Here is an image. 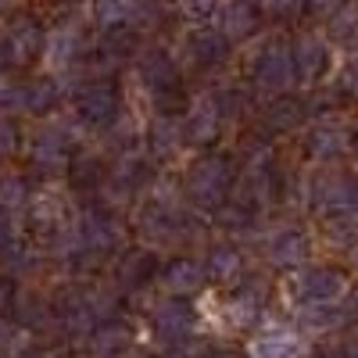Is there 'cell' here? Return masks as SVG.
I'll return each mask as SVG.
<instances>
[{"instance_id":"cell-16","label":"cell","mask_w":358,"mask_h":358,"mask_svg":"<svg viewBox=\"0 0 358 358\" xmlns=\"http://www.w3.org/2000/svg\"><path fill=\"white\" fill-rule=\"evenodd\" d=\"M204 268L194 262V258H179V262H172L169 268H165V287L176 294V297H190V294H197L201 287H204Z\"/></svg>"},{"instance_id":"cell-6","label":"cell","mask_w":358,"mask_h":358,"mask_svg":"<svg viewBox=\"0 0 358 358\" xmlns=\"http://www.w3.org/2000/svg\"><path fill=\"white\" fill-rule=\"evenodd\" d=\"M348 290V280L337 273V268H305L294 283V297L305 308H319V305H334L341 301Z\"/></svg>"},{"instance_id":"cell-24","label":"cell","mask_w":358,"mask_h":358,"mask_svg":"<svg viewBox=\"0 0 358 358\" xmlns=\"http://www.w3.org/2000/svg\"><path fill=\"white\" fill-rule=\"evenodd\" d=\"M241 251L229 248V244H219L212 248V255H208V276L212 280H233L236 273H241Z\"/></svg>"},{"instance_id":"cell-13","label":"cell","mask_w":358,"mask_h":358,"mask_svg":"<svg viewBox=\"0 0 358 358\" xmlns=\"http://www.w3.org/2000/svg\"><path fill=\"white\" fill-rule=\"evenodd\" d=\"M143 0H90V15L101 33H122L129 22L140 18Z\"/></svg>"},{"instance_id":"cell-22","label":"cell","mask_w":358,"mask_h":358,"mask_svg":"<svg viewBox=\"0 0 358 358\" xmlns=\"http://www.w3.org/2000/svg\"><path fill=\"white\" fill-rule=\"evenodd\" d=\"M262 312V294L258 290H236L226 305V319L233 326H251Z\"/></svg>"},{"instance_id":"cell-5","label":"cell","mask_w":358,"mask_h":358,"mask_svg":"<svg viewBox=\"0 0 358 358\" xmlns=\"http://www.w3.org/2000/svg\"><path fill=\"white\" fill-rule=\"evenodd\" d=\"M118 111H122V101L111 83H86L76 94V115L86 126H115Z\"/></svg>"},{"instance_id":"cell-23","label":"cell","mask_w":358,"mask_h":358,"mask_svg":"<svg viewBox=\"0 0 358 358\" xmlns=\"http://www.w3.org/2000/svg\"><path fill=\"white\" fill-rule=\"evenodd\" d=\"M305 118V104L297 101V97H276L273 101V108H268V115H265V122H268V129H294L297 122Z\"/></svg>"},{"instance_id":"cell-39","label":"cell","mask_w":358,"mask_h":358,"mask_svg":"<svg viewBox=\"0 0 358 358\" xmlns=\"http://www.w3.org/2000/svg\"><path fill=\"white\" fill-rule=\"evenodd\" d=\"M8 11V0H0V15H4Z\"/></svg>"},{"instance_id":"cell-3","label":"cell","mask_w":358,"mask_h":358,"mask_svg":"<svg viewBox=\"0 0 358 358\" xmlns=\"http://www.w3.org/2000/svg\"><path fill=\"white\" fill-rule=\"evenodd\" d=\"M43 50H47V29L33 15H18L8 25V33L0 36V69L33 65Z\"/></svg>"},{"instance_id":"cell-37","label":"cell","mask_w":358,"mask_h":358,"mask_svg":"<svg viewBox=\"0 0 358 358\" xmlns=\"http://www.w3.org/2000/svg\"><path fill=\"white\" fill-rule=\"evenodd\" d=\"M351 155H355V162H358V133H355V140H351Z\"/></svg>"},{"instance_id":"cell-36","label":"cell","mask_w":358,"mask_h":358,"mask_svg":"<svg viewBox=\"0 0 358 358\" xmlns=\"http://www.w3.org/2000/svg\"><path fill=\"white\" fill-rule=\"evenodd\" d=\"M8 305V283H0V308Z\"/></svg>"},{"instance_id":"cell-4","label":"cell","mask_w":358,"mask_h":358,"mask_svg":"<svg viewBox=\"0 0 358 358\" xmlns=\"http://www.w3.org/2000/svg\"><path fill=\"white\" fill-rule=\"evenodd\" d=\"M290 54H294V72H297V83L301 86H315L330 76V65H334V47L326 36L319 33H301L294 43H290Z\"/></svg>"},{"instance_id":"cell-15","label":"cell","mask_w":358,"mask_h":358,"mask_svg":"<svg viewBox=\"0 0 358 358\" xmlns=\"http://www.w3.org/2000/svg\"><path fill=\"white\" fill-rule=\"evenodd\" d=\"M151 326H155L165 341H183V337H190V330H194V312H190L183 301H165V305L155 308Z\"/></svg>"},{"instance_id":"cell-1","label":"cell","mask_w":358,"mask_h":358,"mask_svg":"<svg viewBox=\"0 0 358 358\" xmlns=\"http://www.w3.org/2000/svg\"><path fill=\"white\" fill-rule=\"evenodd\" d=\"M229 183H233V165L229 158L222 155H208L201 158L190 176H187V194L190 201L201 208V212H219L226 194H229Z\"/></svg>"},{"instance_id":"cell-11","label":"cell","mask_w":358,"mask_h":358,"mask_svg":"<svg viewBox=\"0 0 358 358\" xmlns=\"http://www.w3.org/2000/svg\"><path fill=\"white\" fill-rule=\"evenodd\" d=\"M262 25V8L258 0H222V11H219V29L236 43V40H248L258 33Z\"/></svg>"},{"instance_id":"cell-32","label":"cell","mask_w":358,"mask_h":358,"mask_svg":"<svg viewBox=\"0 0 358 358\" xmlns=\"http://www.w3.org/2000/svg\"><path fill=\"white\" fill-rule=\"evenodd\" d=\"M22 201H25V187L18 179H0V208L11 212V208H22Z\"/></svg>"},{"instance_id":"cell-20","label":"cell","mask_w":358,"mask_h":358,"mask_svg":"<svg viewBox=\"0 0 358 358\" xmlns=\"http://www.w3.org/2000/svg\"><path fill=\"white\" fill-rule=\"evenodd\" d=\"M308 151H312V158H319V162L337 158V155L344 151V133H341V126H330V122L312 126V133H308Z\"/></svg>"},{"instance_id":"cell-18","label":"cell","mask_w":358,"mask_h":358,"mask_svg":"<svg viewBox=\"0 0 358 358\" xmlns=\"http://www.w3.org/2000/svg\"><path fill=\"white\" fill-rule=\"evenodd\" d=\"M33 158L47 169H57V165H65L69 162V136L65 129H57V126H47L36 143H33Z\"/></svg>"},{"instance_id":"cell-28","label":"cell","mask_w":358,"mask_h":358,"mask_svg":"<svg viewBox=\"0 0 358 358\" xmlns=\"http://www.w3.org/2000/svg\"><path fill=\"white\" fill-rule=\"evenodd\" d=\"M258 8L268 18H294L305 11V0H258Z\"/></svg>"},{"instance_id":"cell-9","label":"cell","mask_w":358,"mask_h":358,"mask_svg":"<svg viewBox=\"0 0 358 358\" xmlns=\"http://www.w3.org/2000/svg\"><path fill=\"white\" fill-rule=\"evenodd\" d=\"M222 104H219V97L215 94H201L194 104H190V111H187V118H183V129H187V140L190 143H212L215 136H219V129H222Z\"/></svg>"},{"instance_id":"cell-25","label":"cell","mask_w":358,"mask_h":358,"mask_svg":"<svg viewBox=\"0 0 358 358\" xmlns=\"http://www.w3.org/2000/svg\"><path fill=\"white\" fill-rule=\"evenodd\" d=\"M330 40L341 47H358V8L348 4L337 18H330Z\"/></svg>"},{"instance_id":"cell-26","label":"cell","mask_w":358,"mask_h":358,"mask_svg":"<svg viewBox=\"0 0 358 358\" xmlns=\"http://www.w3.org/2000/svg\"><path fill=\"white\" fill-rule=\"evenodd\" d=\"M33 226L43 229V233H54L57 226H65V208L57 204L54 197L36 201V204H33Z\"/></svg>"},{"instance_id":"cell-7","label":"cell","mask_w":358,"mask_h":358,"mask_svg":"<svg viewBox=\"0 0 358 358\" xmlns=\"http://www.w3.org/2000/svg\"><path fill=\"white\" fill-rule=\"evenodd\" d=\"M136 76L158 97L176 94V86H179V65H176V57L169 50H162V47H151V50H143L136 57Z\"/></svg>"},{"instance_id":"cell-31","label":"cell","mask_w":358,"mask_h":358,"mask_svg":"<svg viewBox=\"0 0 358 358\" xmlns=\"http://www.w3.org/2000/svg\"><path fill=\"white\" fill-rule=\"evenodd\" d=\"M151 273H155L151 255H133V258L126 262V268H122V280H126V283H136V280H147Z\"/></svg>"},{"instance_id":"cell-27","label":"cell","mask_w":358,"mask_h":358,"mask_svg":"<svg viewBox=\"0 0 358 358\" xmlns=\"http://www.w3.org/2000/svg\"><path fill=\"white\" fill-rule=\"evenodd\" d=\"M176 4H179V15L197 22V25H208L222 11V0H176Z\"/></svg>"},{"instance_id":"cell-33","label":"cell","mask_w":358,"mask_h":358,"mask_svg":"<svg viewBox=\"0 0 358 358\" xmlns=\"http://www.w3.org/2000/svg\"><path fill=\"white\" fill-rule=\"evenodd\" d=\"M351 4V0H305V11H312V15H319V18H337L344 8Z\"/></svg>"},{"instance_id":"cell-14","label":"cell","mask_w":358,"mask_h":358,"mask_svg":"<svg viewBox=\"0 0 358 358\" xmlns=\"http://www.w3.org/2000/svg\"><path fill=\"white\" fill-rule=\"evenodd\" d=\"M308 258V236L301 229H283L268 241V262L276 268H301Z\"/></svg>"},{"instance_id":"cell-2","label":"cell","mask_w":358,"mask_h":358,"mask_svg":"<svg viewBox=\"0 0 358 358\" xmlns=\"http://www.w3.org/2000/svg\"><path fill=\"white\" fill-rule=\"evenodd\" d=\"M251 83H255V90H262V94H268V97H283L297 83L290 43H283V40L265 43L255 57V65H251Z\"/></svg>"},{"instance_id":"cell-41","label":"cell","mask_w":358,"mask_h":358,"mask_svg":"<svg viewBox=\"0 0 358 358\" xmlns=\"http://www.w3.org/2000/svg\"><path fill=\"white\" fill-rule=\"evenodd\" d=\"M355 305H358V297H355Z\"/></svg>"},{"instance_id":"cell-40","label":"cell","mask_w":358,"mask_h":358,"mask_svg":"<svg viewBox=\"0 0 358 358\" xmlns=\"http://www.w3.org/2000/svg\"><path fill=\"white\" fill-rule=\"evenodd\" d=\"M355 262H358V251H355Z\"/></svg>"},{"instance_id":"cell-38","label":"cell","mask_w":358,"mask_h":358,"mask_svg":"<svg viewBox=\"0 0 358 358\" xmlns=\"http://www.w3.org/2000/svg\"><path fill=\"white\" fill-rule=\"evenodd\" d=\"M348 358H358V344H355V348H351V351H348Z\"/></svg>"},{"instance_id":"cell-12","label":"cell","mask_w":358,"mask_h":358,"mask_svg":"<svg viewBox=\"0 0 358 358\" xmlns=\"http://www.w3.org/2000/svg\"><path fill=\"white\" fill-rule=\"evenodd\" d=\"M79 54H83V33H79V25L65 22V25H57V29H50V33H47V50H43V62H47L54 72L72 69Z\"/></svg>"},{"instance_id":"cell-17","label":"cell","mask_w":358,"mask_h":358,"mask_svg":"<svg viewBox=\"0 0 358 358\" xmlns=\"http://www.w3.org/2000/svg\"><path fill=\"white\" fill-rule=\"evenodd\" d=\"M251 358H301V341L287 330H268L251 341Z\"/></svg>"},{"instance_id":"cell-8","label":"cell","mask_w":358,"mask_h":358,"mask_svg":"<svg viewBox=\"0 0 358 358\" xmlns=\"http://www.w3.org/2000/svg\"><path fill=\"white\" fill-rule=\"evenodd\" d=\"M233 50V40L222 33L219 25H197L194 33L187 36V54L197 69H215L222 65Z\"/></svg>"},{"instance_id":"cell-30","label":"cell","mask_w":358,"mask_h":358,"mask_svg":"<svg viewBox=\"0 0 358 358\" xmlns=\"http://www.w3.org/2000/svg\"><path fill=\"white\" fill-rule=\"evenodd\" d=\"M22 143V133H18V122L15 118H0V158H8L18 151Z\"/></svg>"},{"instance_id":"cell-21","label":"cell","mask_w":358,"mask_h":358,"mask_svg":"<svg viewBox=\"0 0 358 358\" xmlns=\"http://www.w3.org/2000/svg\"><path fill=\"white\" fill-rule=\"evenodd\" d=\"M57 101H62V86H57V79L43 76V79L25 83V111L43 115V111H50Z\"/></svg>"},{"instance_id":"cell-35","label":"cell","mask_w":358,"mask_h":358,"mask_svg":"<svg viewBox=\"0 0 358 358\" xmlns=\"http://www.w3.org/2000/svg\"><path fill=\"white\" fill-rule=\"evenodd\" d=\"M11 244H15V219H11V212L0 208V251H8Z\"/></svg>"},{"instance_id":"cell-10","label":"cell","mask_w":358,"mask_h":358,"mask_svg":"<svg viewBox=\"0 0 358 358\" xmlns=\"http://www.w3.org/2000/svg\"><path fill=\"white\" fill-rule=\"evenodd\" d=\"M315 208L334 215H358V183L344 176H326L315 183Z\"/></svg>"},{"instance_id":"cell-29","label":"cell","mask_w":358,"mask_h":358,"mask_svg":"<svg viewBox=\"0 0 358 358\" xmlns=\"http://www.w3.org/2000/svg\"><path fill=\"white\" fill-rule=\"evenodd\" d=\"M0 108H4V111H11V108L25 111V86L11 83L4 72H0Z\"/></svg>"},{"instance_id":"cell-34","label":"cell","mask_w":358,"mask_h":358,"mask_svg":"<svg viewBox=\"0 0 358 358\" xmlns=\"http://www.w3.org/2000/svg\"><path fill=\"white\" fill-rule=\"evenodd\" d=\"M341 90L358 97V57H348V65L341 69Z\"/></svg>"},{"instance_id":"cell-19","label":"cell","mask_w":358,"mask_h":358,"mask_svg":"<svg viewBox=\"0 0 358 358\" xmlns=\"http://www.w3.org/2000/svg\"><path fill=\"white\" fill-rule=\"evenodd\" d=\"M187 140V129H183V122H176V118H169V115H162V118H155V129H151V151L158 155V158H169V155H176L179 151V143Z\"/></svg>"}]
</instances>
